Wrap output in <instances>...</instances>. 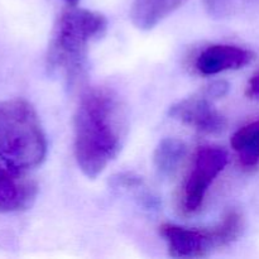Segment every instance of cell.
<instances>
[{
    "label": "cell",
    "instance_id": "obj_16",
    "mask_svg": "<svg viewBox=\"0 0 259 259\" xmlns=\"http://www.w3.org/2000/svg\"><path fill=\"white\" fill-rule=\"evenodd\" d=\"M65 2L67 3L70 7H76V5H77V3L80 2V0H65Z\"/></svg>",
    "mask_w": 259,
    "mask_h": 259
},
{
    "label": "cell",
    "instance_id": "obj_10",
    "mask_svg": "<svg viewBox=\"0 0 259 259\" xmlns=\"http://www.w3.org/2000/svg\"><path fill=\"white\" fill-rule=\"evenodd\" d=\"M232 148L238 156L240 167L253 171L259 167V119L240 126L232 137Z\"/></svg>",
    "mask_w": 259,
    "mask_h": 259
},
{
    "label": "cell",
    "instance_id": "obj_1",
    "mask_svg": "<svg viewBox=\"0 0 259 259\" xmlns=\"http://www.w3.org/2000/svg\"><path fill=\"white\" fill-rule=\"evenodd\" d=\"M73 132L76 162L86 177L96 179L124 146L128 134L125 103L113 89H89L76 109Z\"/></svg>",
    "mask_w": 259,
    "mask_h": 259
},
{
    "label": "cell",
    "instance_id": "obj_14",
    "mask_svg": "<svg viewBox=\"0 0 259 259\" xmlns=\"http://www.w3.org/2000/svg\"><path fill=\"white\" fill-rule=\"evenodd\" d=\"M228 91H229V83L227 81H214V82L205 86L202 93L206 94L212 100H218V99L224 98Z\"/></svg>",
    "mask_w": 259,
    "mask_h": 259
},
{
    "label": "cell",
    "instance_id": "obj_11",
    "mask_svg": "<svg viewBox=\"0 0 259 259\" xmlns=\"http://www.w3.org/2000/svg\"><path fill=\"white\" fill-rule=\"evenodd\" d=\"M187 146L177 138L162 139L153 153V164L157 174L162 177H171L186 158Z\"/></svg>",
    "mask_w": 259,
    "mask_h": 259
},
{
    "label": "cell",
    "instance_id": "obj_5",
    "mask_svg": "<svg viewBox=\"0 0 259 259\" xmlns=\"http://www.w3.org/2000/svg\"><path fill=\"white\" fill-rule=\"evenodd\" d=\"M227 164L228 152L222 147L205 146L197 149L180 189V209L184 214L192 215L199 211L207 190Z\"/></svg>",
    "mask_w": 259,
    "mask_h": 259
},
{
    "label": "cell",
    "instance_id": "obj_15",
    "mask_svg": "<svg viewBox=\"0 0 259 259\" xmlns=\"http://www.w3.org/2000/svg\"><path fill=\"white\" fill-rule=\"evenodd\" d=\"M245 95L250 100H259V72L253 75L245 88Z\"/></svg>",
    "mask_w": 259,
    "mask_h": 259
},
{
    "label": "cell",
    "instance_id": "obj_6",
    "mask_svg": "<svg viewBox=\"0 0 259 259\" xmlns=\"http://www.w3.org/2000/svg\"><path fill=\"white\" fill-rule=\"evenodd\" d=\"M211 98L201 91L182 99L169 108V116L204 134H220L227 129V118L214 106Z\"/></svg>",
    "mask_w": 259,
    "mask_h": 259
},
{
    "label": "cell",
    "instance_id": "obj_7",
    "mask_svg": "<svg viewBox=\"0 0 259 259\" xmlns=\"http://www.w3.org/2000/svg\"><path fill=\"white\" fill-rule=\"evenodd\" d=\"M254 60V53L234 45H210L196 56L194 68L204 76L239 70Z\"/></svg>",
    "mask_w": 259,
    "mask_h": 259
},
{
    "label": "cell",
    "instance_id": "obj_2",
    "mask_svg": "<svg viewBox=\"0 0 259 259\" xmlns=\"http://www.w3.org/2000/svg\"><path fill=\"white\" fill-rule=\"evenodd\" d=\"M108 29V19L99 12L70 7L58 17L48 45V73L72 85L85 70L89 48Z\"/></svg>",
    "mask_w": 259,
    "mask_h": 259
},
{
    "label": "cell",
    "instance_id": "obj_3",
    "mask_svg": "<svg viewBox=\"0 0 259 259\" xmlns=\"http://www.w3.org/2000/svg\"><path fill=\"white\" fill-rule=\"evenodd\" d=\"M47 138L34 106L24 99L0 101V159L20 174L47 157Z\"/></svg>",
    "mask_w": 259,
    "mask_h": 259
},
{
    "label": "cell",
    "instance_id": "obj_13",
    "mask_svg": "<svg viewBox=\"0 0 259 259\" xmlns=\"http://www.w3.org/2000/svg\"><path fill=\"white\" fill-rule=\"evenodd\" d=\"M111 185L115 189H123L125 191L134 192L142 199V202L148 206H153L154 197L152 196L151 192L147 190L146 184L141 177L136 176L133 174H119L111 179Z\"/></svg>",
    "mask_w": 259,
    "mask_h": 259
},
{
    "label": "cell",
    "instance_id": "obj_8",
    "mask_svg": "<svg viewBox=\"0 0 259 259\" xmlns=\"http://www.w3.org/2000/svg\"><path fill=\"white\" fill-rule=\"evenodd\" d=\"M37 194L38 186L33 180L0 164V212L10 214L28 210Z\"/></svg>",
    "mask_w": 259,
    "mask_h": 259
},
{
    "label": "cell",
    "instance_id": "obj_9",
    "mask_svg": "<svg viewBox=\"0 0 259 259\" xmlns=\"http://www.w3.org/2000/svg\"><path fill=\"white\" fill-rule=\"evenodd\" d=\"M187 0H133L132 23L141 30H151L167 17L179 10Z\"/></svg>",
    "mask_w": 259,
    "mask_h": 259
},
{
    "label": "cell",
    "instance_id": "obj_4",
    "mask_svg": "<svg viewBox=\"0 0 259 259\" xmlns=\"http://www.w3.org/2000/svg\"><path fill=\"white\" fill-rule=\"evenodd\" d=\"M244 217L238 210H230L222 222L207 229L162 224L159 235L163 238L168 254L177 259L206 258L212 253L237 242L244 232Z\"/></svg>",
    "mask_w": 259,
    "mask_h": 259
},
{
    "label": "cell",
    "instance_id": "obj_12",
    "mask_svg": "<svg viewBox=\"0 0 259 259\" xmlns=\"http://www.w3.org/2000/svg\"><path fill=\"white\" fill-rule=\"evenodd\" d=\"M257 3L259 0H204V7L210 17L225 19Z\"/></svg>",
    "mask_w": 259,
    "mask_h": 259
}]
</instances>
